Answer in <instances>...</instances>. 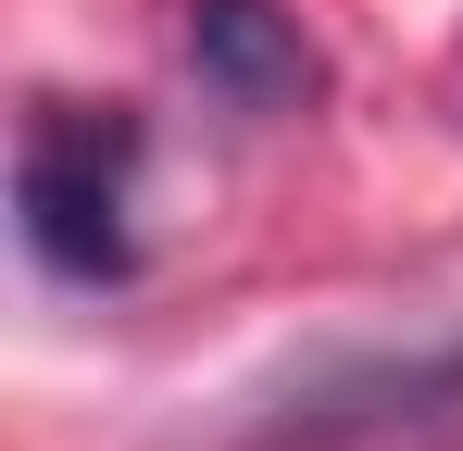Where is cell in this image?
Listing matches in <instances>:
<instances>
[{"mask_svg":"<svg viewBox=\"0 0 463 451\" xmlns=\"http://www.w3.org/2000/svg\"><path fill=\"white\" fill-rule=\"evenodd\" d=\"M126 176H138V113L38 101V126L13 150V214H25V251H38L63 289H126V276H138Z\"/></svg>","mask_w":463,"mask_h":451,"instance_id":"obj_1","label":"cell"},{"mask_svg":"<svg viewBox=\"0 0 463 451\" xmlns=\"http://www.w3.org/2000/svg\"><path fill=\"white\" fill-rule=\"evenodd\" d=\"M188 25V63L226 113H313L326 101V51L301 38L288 0H175Z\"/></svg>","mask_w":463,"mask_h":451,"instance_id":"obj_3","label":"cell"},{"mask_svg":"<svg viewBox=\"0 0 463 451\" xmlns=\"http://www.w3.org/2000/svg\"><path fill=\"white\" fill-rule=\"evenodd\" d=\"M439 427H463V339L451 351H401V364L313 376L250 451H376V439H439Z\"/></svg>","mask_w":463,"mask_h":451,"instance_id":"obj_2","label":"cell"}]
</instances>
